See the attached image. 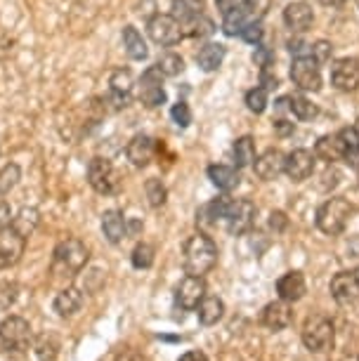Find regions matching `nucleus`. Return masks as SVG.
Listing matches in <instances>:
<instances>
[{"label":"nucleus","mask_w":359,"mask_h":361,"mask_svg":"<svg viewBox=\"0 0 359 361\" xmlns=\"http://www.w3.org/2000/svg\"><path fill=\"white\" fill-rule=\"evenodd\" d=\"M133 73L128 69H116L111 71L109 76V104H114V109H123L130 104V97H133Z\"/></svg>","instance_id":"dca6fc26"},{"label":"nucleus","mask_w":359,"mask_h":361,"mask_svg":"<svg viewBox=\"0 0 359 361\" xmlns=\"http://www.w3.org/2000/svg\"><path fill=\"white\" fill-rule=\"evenodd\" d=\"M276 293H279V298L286 300V302H298V300H303L305 293H308V281H305V276L300 271H286V274L279 276V281H276Z\"/></svg>","instance_id":"5701e85b"},{"label":"nucleus","mask_w":359,"mask_h":361,"mask_svg":"<svg viewBox=\"0 0 359 361\" xmlns=\"http://www.w3.org/2000/svg\"><path fill=\"white\" fill-rule=\"evenodd\" d=\"M178 361H208V357L201 350H189V352L182 354Z\"/></svg>","instance_id":"8fccbe9b"},{"label":"nucleus","mask_w":359,"mask_h":361,"mask_svg":"<svg viewBox=\"0 0 359 361\" xmlns=\"http://www.w3.org/2000/svg\"><path fill=\"white\" fill-rule=\"evenodd\" d=\"M343 161H348V166L359 173V145L348 147V152H345V159Z\"/></svg>","instance_id":"de8ad7c7"},{"label":"nucleus","mask_w":359,"mask_h":361,"mask_svg":"<svg viewBox=\"0 0 359 361\" xmlns=\"http://www.w3.org/2000/svg\"><path fill=\"white\" fill-rule=\"evenodd\" d=\"M102 231H104L107 241L114 243V246L123 243L128 236V220L123 217V213H118V210H107V213L102 215Z\"/></svg>","instance_id":"b1692460"},{"label":"nucleus","mask_w":359,"mask_h":361,"mask_svg":"<svg viewBox=\"0 0 359 361\" xmlns=\"http://www.w3.org/2000/svg\"><path fill=\"white\" fill-rule=\"evenodd\" d=\"M208 177H211V182L215 187L220 189V192H232V189L239 187L241 177L236 173V168L232 166H211L208 168Z\"/></svg>","instance_id":"c756f323"},{"label":"nucleus","mask_w":359,"mask_h":361,"mask_svg":"<svg viewBox=\"0 0 359 361\" xmlns=\"http://www.w3.org/2000/svg\"><path fill=\"white\" fill-rule=\"evenodd\" d=\"M140 99L142 104L149 109H157L166 102V90H164V73L159 66H149L140 78Z\"/></svg>","instance_id":"f8f14e48"},{"label":"nucleus","mask_w":359,"mask_h":361,"mask_svg":"<svg viewBox=\"0 0 359 361\" xmlns=\"http://www.w3.org/2000/svg\"><path fill=\"white\" fill-rule=\"evenodd\" d=\"M154 154H157V142L149 137V135H135L126 147L128 161H130L135 168H147L149 163L154 161Z\"/></svg>","instance_id":"a211bd4d"},{"label":"nucleus","mask_w":359,"mask_h":361,"mask_svg":"<svg viewBox=\"0 0 359 361\" xmlns=\"http://www.w3.org/2000/svg\"><path fill=\"white\" fill-rule=\"evenodd\" d=\"M87 182H90V187L102 196H114L123 187L121 173L111 166V161L102 159V156H95V159L87 163Z\"/></svg>","instance_id":"39448f33"},{"label":"nucleus","mask_w":359,"mask_h":361,"mask_svg":"<svg viewBox=\"0 0 359 361\" xmlns=\"http://www.w3.org/2000/svg\"><path fill=\"white\" fill-rule=\"evenodd\" d=\"M352 213H355V208H352L350 201L341 199V196H334V199L324 201L320 210H317V227L327 236H338L348 227Z\"/></svg>","instance_id":"20e7f679"},{"label":"nucleus","mask_w":359,"mask_h":361,"mask_svg":"<svg viewBox=\"0 0 359 361\" xmlns=\"http://www.w3.org/2000/svg\"><path fill=\"white\" fill-rule=\"evenodd\" d=\"M145 192H147V201L152 208H161L168 199V189L161 180H157V177H152V180H147L145 185Z\"/></svg>","instance_id":"f704fd0d"},{"label":"nucleus","mask_w":359,"mask_h":361,"mask_svg":"<svg viewBox=\"0 0 359 361\" xmlns=\"http://www.w3.org/2000/svg\"><path fill=\"white\" fill-rule=\"evenodd\" d=\"M33 340L31 324L24 317H8L0 324V343L8 352H24L29 350Z\"/></svg>","instance_id":"0eeeda50"},{"label":"nucleus","mask_w":359,"mask_h":361,"mask_svg":"<svg viewBox=\"0 0 359 361\" xmlns=\"http://www.w3.org/2000/svg\"><path fill=\"white\" fill-rule=\"evenodd\" d=\"M203 298H206V281H203V276L187 274L175 286V302L182 310H196Z\"/></svg>","instance_id":"4468645a"},{"label":"nucleus","mask_w":359,"mask_h":361,"mask_svg":"<svg viewBox=\"0 0 359 361\" xmlns=\"http://www.w3.org/2000/svg\"><path fill=\"white\" fill-rule=\"evenodd\" d=\"M196 314H199V322L203 326H213L225 317V302L215 295H206L196 307Z\"/></svg>","instance_id":"c85d7f7f"},{"label":"nucleus","mask_w":359,"mask_h":361,"mask_svg":"<svg viewBox=\"0 0 359 361\" xmlns=\"http://www.w3.org/2000/svg\"><path fill=\"white\" fill-rule=\"evenodd\" d=\"M227 47L220 43H206L196 54V64L201 66L203 71H218L222 62H225Z\"/></svg>","instance_id":"cd10ccee"},{"label":"nucleus","mask_w":359,"mask_h":361,"mask_svg":"<svg viewBox=\"0 0 359 361\" xmlns=\"http://www.w3.org/2000/svg\"><path fill=\"white\" fill-rule=\"evenodd\" d=\"M15 298H17L15 283H8V281L0 283V307H8V305L15 302Z\"/></svg>","instance_id":"c03bdc74"},{"label":"nucleus","mask_w":359,"mask_h":361,"mask_svg":"<svg viewBox=\"0 0 359 361\" xmlns=\"http://www.w3.org/2000/svg\"><path fill=\"white\" fill-rule=\"evenodd\" d=\"M232 156H234V163L236 168H248L255 163V142L250 135H243L234 142L232 147Z\"/></svg>","instance_id":"2f4dec72"},{"label":"nucleus","mask_w":359,"mask_h":361,"mask_svg":"<svg viewBox=\"0 0 359 361\" xmlns=\"http://www.w3.org/2000/svg\"><path fill=\"white\" fill-rule=\"evenodd\" d=\"M255 215H258V208H255L253 201H248V199H232V201H229L227 213H225L227 231L232 236L246 234V231H250V227L255 224Z\"/></svg>","instance_id":"1a4fd4ad"},{"label":"nucleus","mask_w":359,"mask_h":361,"mask_svg":"<svg viewBox=\"0 0 359 361\" xmlns=\"http://www.w3.org/2000/svg\"><path fill=\"white\" fill-rule=\"evenodd\" d=\"M315 159L317 156L312 152H308V149H293V152L286 156L284 173H286L293 182H305L315 173Z\"/></svg>","instance_id":"f3484780"},{"label":"nucleus","mask_w":359,"mask_h":361,"mask_svg":"<svg viewBox=\"0 0 359 361\" xmlns=\"http://www.w3.org/2000/svg\"><path fill=\"white\" fill-rule=\"evenodd\" d=\"M284 22H286V26L291 31L303 33V31H308L310 26H312L315 12H312V8H310L308 3L298 0V3L286 5V10H284Z\"/></svg>","instance_id":"4be33fe9"},{"label":"nucleus","mask_w":359,"mask_h":361,"mask_svg":"<svg viewBox=\"0 0 359 361\" xmlns=\"http://www.w3.org/2000/svg\"><path fill=\"white\" fill-rule=\"evenodd\" d=\"M24 248H26V236L19 234L12 224L0 229V269L15 267L22 260Z\"/></svg>","instance_id":"ddd939ff"},{"label":"nucleus","mask_w":359,"mask_h":361,"mask_svg":"<svg viewBox=\"0 0 359 361\" xmlns=\"http://www.w3.org/2000/svg\"><path fill=\"white\" fill-rule=\"evenodd\" d=\"M83 293H80L78 288H73V286H69V288H64V290H59L57 293V298H55V302H52V307H55V312L59 317H73V314H78L80 307H83Z\"/></svg>","instance_id":"a878e982"},{"label":"nucleus","mask_w":359,"mask_h":361,"mask_svg":"<svg viewBox=\"0 0 359 361\" xmlns=\"http://www.w3.org/2000/svg\"><path fill=\"white\" fill-rule=\"evenodd\" d=\"M12 224V208L5 201H0V229L10 227Z\"/></svg>","instance_id":"09e8293b"},{"label":"nucleus","mask_w":359,"mask_h":361,"mask_svg":"<svg viewBox=\"0 0 359 361\" xmlns=\"http://www.w3.org/2000/svg\"><path fill=\"white\" fill-rule=\"evenodd\" d=\"M345 142L341 137V133L336 135H324L320 142L315 145V156H320L322 161L334 163V161H343L345 159Z\"/></svg>","instance_id":"393cba45"},{"label":"nucleus","mask_w":359,"mask_h":361,"mask_svg":"<svg viewBox=\"0 0 359 361\" xmlns=\"http://www.w3.org/2000/svg\"><path fill=\"white\" fill-rule=\"evenodd\" d=\"M130 262L135 269H149L154 264V246H149V243H138L130 255Z\"/></svg>","instance_id":"4c0bfd02"},{"label":"nucleus","mask_w":359,"mask_h":361,"mask_svg":"<svg viewBox=\"0 0 359 361\" xmlns=\"http://www.w3.org/2000/svg\"><path fill=\"white\" fill-rule=\"evenodd\" d=\"M288 109H291V114L300 121H312V118H317V114H320L317 104H312V102H310L308 97H303V94H291Z\"/></svg>","instance_id":"72a5a7b5"},{"label":"nucleus","mask_w":359,"mask_h":361,"mask_svg":"<svg viewBox=\"0 0 359 361\" xmlns=\"http://www.w3.org/2000/svg\"><path fill=\"white\" fill-rule=\"evenodd\" d=\"M357 361H359V359H357Z\"/></svg>","instance_id":"4d7b16f0"},{"label":"nucleus","mask_w":359,"mask_h":361,"mask_svg":"<svg viewBox=\"0 0 359 361\" xmlns=\"http://www.w3.org/2000/svg\"><path fill=\"white\" fill-rule=\"evenodd\" d=\"M334 340H336V329H334V322L327 317H310L305 322V329H303V345L308 347L310 352L315 354H324L334 347Z\"/></svg>","instance_id":"423d86ee"},{"label":"nucleus","mask_w":359,"mask_h":361,"mask_svg":"<svg viewBox=\"0 0 359 361\" xmlns=\"http://www.w3.org/2000/svg\"><path fill=\"white\" fill-rule=\"evenodd\" d=\"M312 47V50H310V54H312V57L317 59V62H329L331 59V50H334V47H331L329 43H324V40H320V43H315V45H310Z\"/></svg>","instance_id":"37998d69"},{"label":"nucleus","mask_w":359,"mask_h":361,"mask_svg":"<svg viewBox=\"0 0 359 361\" xmlns=\"http://www.w3.org/2000/svg\"><path fill=\"white\" fill-rule=\"evenodd\" d=\"M229 201H232L229 196H220V199L206 203V206H203L199 213H196V224H201V227H215L218 220H225Z\"/></svg>","instance_id":"bb28decb"},{"label":"nucleus","mask_w":359,"mask_h":361,"mask_svg":"<svg viewBox=\"0 0 359 361\" xmlns=\"http://www.w3.org/2000/svg\"><path fill=\"white\" fill-rule=\"evenodd\" d=\"M267 90L262 85L258 87H250V90L246 92V106H248V111H253V114H262L267 109Z\"/></svg>","instance_id":"58836bf2"},{"label":"nucleus","mask_w":359,"mask_h":361,"mask_svg":"<svg viewBox=\"0 0 359 361\" xmlns=\"http://www.w3.org/2000/svg\"><path fill=\"white\" fill-rule=\"evenodd\" d=\"M171 116L180 128H187L189 123H192V109H189L187 102H178V104L173 106Z\"/></svg>","instance_id":"a19ab883"},{"label":"nucleus","mask_w":359,"mask_h":361,"mask_svg":"<svg viewBox=\"0 0 359 361\" xmlns=\"http://www.w3.org/2000/svg\"><path fill=\"white\" fill-rule=\"evenodd\" d=\"M147 33H149V38H152L154 43L164 45V47L178 45L180 40L185 38L180 22L173 15H154V17H149Z\"/></svg>","instance_id":"9d476101"},{"label":"nucleus","mask_w":359,"mask_h":361,"mask_svg":"<svg viewBox=\"0 0 359 361\" xmlns=\"http://www.w3.org/2000/svg\"><path fill=\"white\" fill-rule=\"evenodd\" d=\"M12 47H15V38H12L8 31L0 29V62L10 57V54H12Z\"/></svg>","instance_id":"a18cd8bd"},{"label":"nucleus","mask_w":359,"mask_h":361,"mask_svg":"<svg viewBox=\"0 0 359 361\" xmlns=\"http://www.w3.org/2000/svg\"><path fill=\"white\" fill-rule=\"evenodd\" d=\"M116 361H147L145 357H142L140 352H135V350H123L116 357Z\"/></svg>","instance_id":"3c124183"},{"label":"nucleus","mask_w":359,"mask_h":361,"mask_svg":"<svg viewBox=\"0 0 359 361\" xmlns=\"http://www.w3.org/2000/svg\"><path fill=\"white\" fill-rule=\"evenodd\" d=\"M236 3H239V0H215V5H218V12H220L222 17H225L227 12L232 10Z\"/></svg>","instance_id":"603ef678"},{"label":"nucleus","mask_w":359,"mask_h":361,"mask_svg":"<svg viewBox=\"0 0 359 361\" xmlns=\"http://www.w3.org/2000/svg\"><path fill=\"white\" fill-rule=\"evenodd\" d=\"M38 222H40V213L36 208H22L17 213V217H12V227H15L19 234L26 236V238L36 231Z\"/></svg>","instance_id":"473e14b6"},{"label":"nucleus","mask_w":359,"mask_h":361,"mask_svg":"<svg viewBox=\"0 0 359 361\" xmlns=\"http://www.w3.org/2000/svg\"><path fill=\"white\" fill-rule=\"evenodd\" d=\"M352 274H355V279H357V283H359V267H357L355 271H352Z\"/></svg>","instance_id":"5fc2aeb1"},{"label":"nucleus","mask_w":359,"mask_h":361,"mask_svg":"<svg viewBox=\"0 0 359 361\" xmlns=\"http://www.w3.org/2000/svg\"><path fill=\"white\" fill-rule=\"evenodd\" d=\"M90 250L80 238H64L55 248V260H52V269L62 276H76L80 269L87 264Z\"/></svg>","instance_id":"7ed1b4c3"},{"label":"nucleus","mask_w":359,"mask_h":361,"mask_svg":"<svg viewBox=\"0 0 359 361\" xmlns=\"http://www.w3.org/2000/svg\"><path fill=\"white\" fill-rule=\"evenodd\" d=\"M258 17H260L258 5H255L253 0H241V3H236L225 15V19H222V31H225L227 36H241L243 29H248L253 22H258Z\"/></svg>","instance_id":"9b49d317"},{"label":"nucleus","mask_w":359,"mask_h":361,"mask_svg":"<svg viewBox=\"0 0 359 361\" xmlns=\"http://www.w3.org/2000/svg\"><path fill=\"white\" fill-rule=\"evenodd\" d=\"M19 180H22V170L17 163H8L0 170V194H10L19 185Z\"/></svg>","instance_id":"e433bc0d"},{"label":"nucleus","mask_w":359,"mask_h":361,"mask_svg":"<svg viewBox=\"0 0 359 361\" xmlns=\"http://www.w3.org/2000/svg\"><path fill=\"white\" fill-rule=\"evenodd\" d=\"M331 295L338 305H352L359 298V283L352 271H338L331 279Z\"/></svg>","instance_id":"aec40b11"},{"label":"nucleus","mask_w":359,"mask_h":361,"mask_svg":"<svg viewBox=\"0 0 359 361\" xmlns=\"http://www.w3.org/2000/svg\"><path fill=\"white\" fill-rule=\"evenodd\" d=\"M159 69H161V73L164 76H178V73H182V69H185V62H182V57L180 54H173V52H168V54H164V57L159 59Z\"/></svg>","instance_id":"ea45409f"},{"label":"nucleus","mask_w":359,"mask_h":361,"mask_svg":"<svg viewBox=\"0 0 359 361\" xmlns=\"http://www.w3.org/2000/svg\"><path fill=\"white\" fill-rule=\"evenodd\" d=\"M262 24L260 22H253L248 26V29H243L241 31V38L246 40V43H250V45H260V40H262Z\"/></svg>","instance_id":"79ce46f5"},{"label":"nucleus","mask_w":359,"mask_h":361,"mask_svg":"<svg viewBox=\"0 0 359 361\" xmlns=\"http://www.w3.org/2000/svg\"><path fill=\"white\" fill-rule=\"evenodd\" d=\"M322 5H327V8H338V5H343L345 0H320Z\"/></svg>","instance_id":"864d4df0"},{"label":"nucleus","mask_w":359,"mask_h":361,"mask_svg":"<svg viewBox=\"0 0 359 361\" xmlns=\"http://www.w3.org/2000/svg\"><path fill=\"white\" fill-rule=\"evenodd\" d=\"M59 354V340L55 336H43L36 343V357L38 361H55Z\"/></svg>","instance_id":"c9c22d12"},{"label":"nucleus","mask_w":359,"mask_h":361,"mask_svg":"<svg viewBox=\"0 0 359 361\" xmlns=\"http://www.w3.org/2000/svg\"><path fill=\"white\" fill-rule=\"evenodd\" d=\"M352 128H355V130L359 133V118H357V123H355V126H352Z\"/></svg>","instance_id":"6e6d98bb"},{"label":"nucleus","mask_w":359,"mask_h":361,"mask_svg":"<svg viewBox=\"0 0 359 361\" xmlns=\"http://www.w3.org/2000/svg\"><path fill=\"white\" fill-rule=\"evenodd\" d=\"M331 83L343 92L357 90L359 87V59H355V57L336 59V62L331 64Z\"/></svg>","instance_id":"2eb2a0df"},{"label":"nucleus","mask_w":359,"mask_h":361,"mask_svg":"<svg viewBox=\"0 0 359 361\" xmlns=\"http://www.w3.org/2000/svg\"><path fill=\"white\" fill-rule=\"evenodd\" d=\"M286 227H288V217L284 215L281 210H274V213L269 215V229H272L274 234H281Z\"/></svg>","instance_id":"49530a36"},{"label":"nucleus","mask_w":359,"mask_h":361,"mask_svg":"<svg viewBox=\"0 0 359 361\" xmlns=\"http://www.w3.org/2000/svg\"><path fill=\"white\" fill-rule=\"evenodd\" d=\"M291 322H293V312H291L286 300H276V302L265 305L260 314V324L269 331H284L288 329Z\"/></svg>","instance_id":"6ab92c4d"},{"label":"nucleus","mask_w":359,"mask_h":361,"mask_svg":"<svg viewBox=\"0 0 359 361\" xmlns=\"http://www.w3.org/2000/svg\"><path fill=\"white\" fill-rule=\"evenodd\" d=\"M123 47H126L128 57L135 59V62H142V59H147V54H149L145 38H142V33L135 29V26H126L123 29Z\"/></svg>","instance_id":"7c9ffc66"},{"label":"nucleus","mask_w":359,"mask_h":361,"mask_svg":"<svg viewBox=\"0 0 359 361\" xmlns=\"http://www.w3.org/2000/svg\"><path fill=\"white\" fill-rule=\"evenodd\" d=\"M284 163H286V156H284L279 149H267V152L260 154L253 163L255 175L265 182H272L284 173Z\"/></svg>","instance_id":"412c9836"},{"label":"nucleus","mask_w":359,"mask_h":361,"mask_svg":"<svg viewBox=\"0 0 359 361\" xmlns=\"http://www.w3.org/2000/svg\"><path fill=\"white\" fill-rule=\"evenodd\" d=\"M173 17L182 26V33L192 38L211 36L215 31L213 22L206 17V3L203 0H173Z\"/></svg>","instance_id":"f03ea898"},{"label":"nucleus","mask_w":359,"mask_h":361,"mask_svg":"<svg viewBox=\"0 0 359 361\" xmlns=\"http://www.w3.org/2000/svg\"><path fill=\"white\" fill-rule=\"evenodd\" d=\"M215 262H218V246L211 236L199 231L187 238L182 246V264H185L187 274L203 276L215 267Z\"/></svg>","instance_id":"f257e3e1"},{"label":"nucleus","mask_w":359,"mask_h":361,"mask_svg":"<svg viewBox=\"0 0 359 361\" xmlns=\"http://www.w3.org/2000/svg\"><path fill=\"white\" fill-rule=\"evenodd\" d=\"M291 80L305 92H317L322 87V69L312 54H300L291 64Z\"/></svg>","instance_id":"6e6552de"}]
</instances>
